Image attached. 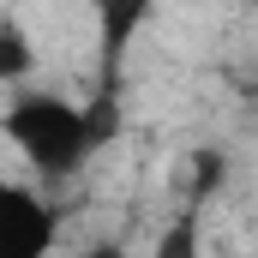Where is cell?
<instances>
[{
    "label": "cell",
    "mask_w": 258,
    "mask_h": 258,
    "mask_svg": "<svg viewBox=\"0 0 258 258\" xmlns=\"http://www.w3.org/2000/svg\"><path fill=\"white\" fill-rule=\"evenodd\" d=\"M0 126L42 180H66L108 144V132L120 126V108H114V96H96L84 108V102H66L54 90H18L6 102Z\"/></svg>",
    "instance_id": "obj_1"
},
{
    "label": "cell",
    "mask_w": 258,
    "mask_h": 258,
    "mask_svg": "<svg viewBox=\"0 0 258 258\" xmlns=\"http://www.w3.org/2000/svg\"><path fill=\"white\" fill-rule=\"evenodd\" d=\"M54 240H60L54 204L30 180L0 174V258H42V252H54Z\"/></svg>",
    "instance_id": "obj_2"
},
{
    "label": "cell",
    "mask_w": 258,
    "mask_h": 258,
    "mask_svg": "<svg viewBox=\"0 0 258 258\" xmlns=\"http://www.w3.org/2000/svg\"><path fill=\"white\" fill-rule=\"evenodd\" d=\"M150 6H156V0H90V12H96V24H102V54H108V66L120 60L126 42L144 30Z\"/></svg>",
    "instance_id": "obj_3"
},
{
    "label": "cell",
    "mask_w": 258,
    "mask_h": 258,
    "mask_svg": "<svg viewBox=\"0 0 258 258\" xmlns=\"http://www.w3.org/2000/svg\"><path fill=\"white\" fill-rule=\"evenodd\" d=\"M36 72V42L18 18H0V84H24Z\"/></svg>",
    "instance_id": "obj_4"
},
{
    "label": "cell",
    "mask_w": 258,
    "mask_h": 258,
    "mask_svg": "<svg viewBox=\"0 0 258 258\" xmlns=\"http://www.w3.org/2000/svg\"><path fill=\"white\" fill-rule=\"evenodd\" d=\"M252 6H258V0H252Z\"/></svg>",
    "instance_id": "obj_5"
}]
</instances>
